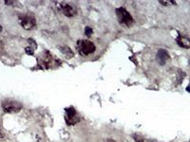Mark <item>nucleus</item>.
Here are the masks:
<instances>
[{"label": "nucleus", "mask_w": 190, "mask_h": 142, "mask_svg": "<svg viewBox=\"0 0 190 142\" xmlns=\"http://www.w3.org/2000/svg\"><path fill=\"white\" fill-rule=\"evenodd\" d=\"M188 63H189V66H190V59H189V61H188Z\"/></svg>", "instance_id": "nucleus-18"}, {"label": "nucleus", "mask_w": 190, "mask_h": 142, "mask_svg": "<svg viewBox=\"0 0 190 142\" xmlns=\"http://www.w3.org/2000/svg\"><path fill=\"white\" fill-rule=\"evenodd\" d=\"M116 15H117V19H118L119 23L123 26L130 27L133 25V23H134V20H133V18H132L131 14H130L128 11L123 7L116 9Z\"/></svg>", "instance_id": "nucleus-2"}, {"label": "nucleus", "mask_w": 190, "mask_h": 142, "mask_svg": "<svg viewBox=\"0 0 190 142\" xmlns=\"http://www.w3.org/2000/svg\"><path fill=\"white\" fill-rule=\"evenodd\" d=\"M61 11L62 13H63V14H65L66 16L68 17H72L76 14V9L72 7L71 5L70 4H63L61 7Z\"/></svg>", "instance_id": "nucleus-7"}, {"label": "nucleus", "mask_w": 190, "mask_h": 142, "mask_svg": "<svg viewBox=\"0 0 190 142\" xmlns=\"http://www.w3.org/2000/svg\"><path fill=\"white\" fill-rule=\"evenodd\" d=\"M25 50H26L27 54H29V55H32V53H33V51H34V50L32 49L31 47H29V46H27L26 48H25Z\"/></svg>", "instance_id": "nucleus-13"}, {"label": "nucleus", "mask_w": 190, "mask_h": 142, "mask_svg": "<svg viewBox=\"0 0 190 142\" xmlns=\"http://www.w3.org/2000/svg\"><path fill=\"white\" fill-rule=\"evenodd\" d=\"M2 109L5 113L8 114H16L19 113L22 109V105L21 103L15 102V100H6L2 102Z\"/></svg>", "instance_id": "nucleus-3"}, {"label": "nucleus", "mask_w": 190, "mask_h": 142, "mask_svg": "<svg viewBox=\"0 0 190 142\" xmlns=\"http://www.w3.org/2000/svg\"><path fill=\"white\" fill-rule=\"evenodd\" d=\"M59 50H60L62 52V54L68 59H71L74 56L73 51L70 49V47L68 46H59Z\"/></svg>", "instance_id": "nucleus-8"}, {"label": "nucleus", "mask_w": 190, "mask_h": 142, "mask_svg": "<svg viewBox=\"0 0 190 142\" xmlns=\"http://www.w3.org/2000/svg\"><path fill=\"white\" fill-rule=\"evenodd\" d=\"M76 48L78 50L79 54L82 56H87L93 53L96 49L95 45L88 40H79L77 42Z\"/></svg>", "instance_id": "nucleus-1"}, {"label": "nucleus", "mask_w": 190, "mask_h": 142, "mask_svg": "<svg viewBox=\"0 0 190 142\" xmlns=\"http://www.w3.org/2000/svg\"><path fill=\"white\" fill-rule=\"evenodd\" d=\"M13 1H10V0H6L5 1V4L6 5H13Z\"/></svg>", "instance_id": "nucleus-14"}, {"label": "nucleus", "mask_w": 190, "mask_h": 142, "mask_svg": "<svg viewBox=\"0 0 190 142\" xmlns=\"http://www.w3.org/2000/svg\"><path fill=\"white\" fill-rule=\"evenodd\" d=\"M66 115H65V120L68 125H74V124L78 123L80 121V117L77 116L76 110L74 107H69L66 108Z\"/></svg>", "instance_id": "nucleus-5"}, {"label": "nucleus", "mask_w": 190, "mask_h": 142, "mask_svg": "<svg viewBox=\"0 0 190 142\" xmlns=\"http://www.w3.org/2000/svg\"><path fill=\"white\" fill-rule=\"evenodd\" d=\"M4 137H5V135L1 130V126H0V138H4Z\"/></svg>", "instance_id": "nucleus-15"}, {"label": "nucleus", "mask_w": 190, "mask_h": 142, "mask_svg": "<svg viewBox=\"0 0 190 142\" xmlns=\"http://www.w3.org/2000/svg\"><path fill=\"white\" fill-rule=\"evenodd\" d=\"M133 137H134V140L136 142H148L147 140H145L142 137H141V135H133Z\"/></svg>", "instance_id": "nucleus-10"}, {"label": "nucleus", "mask_w": 190, "mask_h": 142, "mask_svg": "<svg viewBox=\"0 0 190 142\" xmlns=\"http://www.w3.org/2000/svg\"><path fill=\"white\" fill-rule=\"evenodd\" d=\"M85 33L87 36H90V35L92 34V29H91L90 27H87V28L85 29Z\"/></svg>", "instance_id": "nucleus-12"}, {"label": "nucleus", "mask_w": 190, "mask_h": 142, "mask_svg": "<svg viewBox=\"0 0 190 142\" xmlns=\"http://www.w3.org/2000/svg\"><path fill=\"white\" fill-rule=\"evenodd\" d=\"M108 142H115L114 140H112V139H110V140H108Z\"/></svg>", "instance_id": "nucleus-16"}, {"label": "nucleus", "mask_w": 190, "mask_h": 142, "mask_svg": "<svg viewBox=\"0 0 190 142\" xmlns=\"http://www.w3.org/2000/svg\"><path fill=\"white\" fill-rule=\"evenodd\" d=\"M170 59V56H169L168 52L165 49H159L158 52L156 54V60L159 63V64L161 66H164L165 64L166 61Z\"/></svg>", "instance_id": "nucleus-6"}, {"label": "nucleus", "mask_w": 190, "mask_h": 142, "mask_svg": "<svg viewBox=\"0 0 190 142\" xmlns=\"http://www.w3.org/2000/svg\"><path fill=\"white\" fill-rule=\"evenodd\" d=\"M29 47H31L32 49L33 50H35L37 48V44H36V42H35L34 40H32V38H29Z\"/></svg>", "instance_id": "nucleus-11"}, {"label": "nucleus", "mask_w": 190, "mask_h": 142, "mask_svg": "<svg viewBox=\"0 0 190 142\" xmlns=\"http://www.w3.org/2000/svg\"><path fill=\"white\" fill-rule=\"evenodd\" d=\"M1 31H2V27L0 26V32H1Z\"/></svg>", "instance_id": "nucleus-17"}, {"label": "nucleus", "mask_w": 190, "mask_h": 142, "mask_svg": "<svg viewBox=\"0 0 190 142\" xmlns=\"http://www.w3.org/2000/svg\"><path fill=\"white\" fill-rule=\"evenodd\" d=\"M177 43L180 46L183 47V48H190V39L185 36H180L178 37Z\"/></svg>", "instance_id": "nucleus-9"}, {"label": "nucleus", "mask_w": 190, "mask_h": 142, "mask_svg": "<svg viewBox=\"0 0 190 142\" xmlns=\"http://www.w3.org/2000/svg\"><path fill=\"white\" fill-rule=\"evenodd\" d=\"M18 18H19L20 25L23 27V29H27V31L33 29L35 25H36V20H35L34 16H32V15L21 14V15L18 16Z\"/></svg>", "instance_id": "nucleus-4"}]
</instances>
